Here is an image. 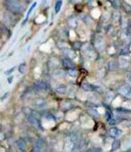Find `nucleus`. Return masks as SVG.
<instances>
[{
  "label": "nucleus",
  "mask_w": 131,
  "mask_h": 152,
  "mask_svg": "<svg viewBox=\"0 0 131 152\" xmlns=\"http://www.w3.org/2000/svg\"><path fill=\"white\" fill-rule=\"evenodd\" d=\"M5 6L9 12L15 15H21L25 10V6L20 0H6Z\"/></svg>",
  "instance_id": "obj_1"
},
{
  "label": "nucleus",
  "mask_w": 131,
  "mask_h": 152,
  "mask_svg": "<svg viewBox=\"0 0 131 152\" xmlns=\"http://www.w3.org/2000/svg\"><path fill=\"white\" fill-rule=\"evenodd\" d=\"M82 52L83 53L85 54V56L89 59L90 60H95L97 57V53H95V50L91 48V46L88 44V43H86V44H84L82 47Z\"/></svg>",
  "instance_id": "obj_2"
},
{
  "label": "nucleus",
  "mask_w": 131,
  "mask_h": 152,
  "mask_svg": "<svg viewBox=\"0 0 131 152\" xmlns=\"http://www.w3.org/2000/svg\"><path fill=\"white\" fill-rule=\"evenodd\" d=\"M117 92L126 99H131V87L128 84H124L121 85L117 89Z\"/></svg>",
  "instance_id": "obj_3"
},
{
  "label": "nucleus",
  "mask_w": 131,
  "mask_h": 152,
  "mask_svg": "<svg viewBox=\"0 0 131 152\" xmlns=\"http://www.w3.org/2000/svg\"><path fill=\"white\" fill-rule=\"evenodd\" d=\"M82 89L85 91H96L98 93H101L102 91V88L99 86H95L94 85L88 83V82H83L81 85Z\"/></svg>",
  "instance_id": "obj_4"
},
{
  "label": "nucleus",
  "mask_w": 131,
  "mask_h": 152,
  "mask_svg": "<svg viewBox=\"0 0 131 152\" xmlns=\"http://www.w3.org/2000/svg\"><path fill=\"white\" fill-rule=\"evenodd\" d=\"M76 142L71 137H68L65 140L64 143V149L66 152H73L76 148Z\"/></svg>",
  "instance_id": "obj_5"
},
{
  "label": "nucleus",
  "mask_w": 131,
  "mask_h": 152,
  "mask_svg": "<svg viewBox=\"0 0 131 152\" xmlns=\"http://www.w3.org/2000/svg\"><path fill=\"white\" fill-rule=\"evenodd\" d=\"M27 119H28V121L29 122L30 124L32 125L33 126H35V128L38 129H42L41 122L39 120L38 118L35 117V116H33V115H31V116H27Z\"/></svg>",
  "instance_id": "obj_6"
},
{
  "label": "nucleus",
  "mask_w": 131,
  "mask_h": 152,
  "mask_svg": "<svg viewBox=\"0 0 131 152\" xmlns=\"http://www.w3.org/2000/svg\"><path fill=\"white\" fill-rule=\"evenodd\" d=\"M63 66L65 68L66 70L72 69H76V64L73 62V59H69L68 57H64L62 59Z\"/></svg>",
  "instance_id": "obj_7"
},
{
  "label": "nucleus",
  "mask_w": 131,
  "mask_h": 152,
  "mask_svg": "<svg viewBox=\"0 0 131 152\" xmlns=\"http://www.w3.org/2000/svg\"><path fill=\"white\" fill-rule=\"evenodd\" d=\"M32 105L35 109H43L47 106V101L43 98H36L33 100Z\"/></svg>",
  "instance_id": "obj_8"
},
{
  "label": "nucleus",
  "mask_w": 131,
  "mask_h": 152,
  "mask_svg": "<svg viewBox=\"0 0 131 152\" xmlns=\"http://www.w3.org/2000/svg\"><path fill=\"white\" fill-rule=\"evenodd\" d=\"M105 39L101 35H98L95 37V49H97L99 51H102L104 49V47H105Z\"/></svg>",
  "instance_id": "obj_9"
},
{
  "label": "nucleus",
  "mask_w": 131,
  "mask_h": 152,
  "mask_svg": "<svg viewBox=\"0 0 131 152\" xmlns=\"http://www.w3.org/2000/svg\"><path fill=\"white\" fill-rule=\"evenodd\" d=\"M66 22H67V24L70 28H76L79 25V18L75 15H72L68 18Z\"/></svg>",
  "instance_id": "obj_10"
},
{
  "label": "nucleus",
  "mask_w": 131,
  "mask_h": 152,
  "mask_svg": "<svg viewBox=\"0 0 131 152\" xmlns=\"http://www.w3.org/2000/svg\"><path fill=\"white\" fill-rule=\"evenodd\" d=\"M122 135V131L117 127H111L109 129V135L112 138H119Z\"/></svg>",
  "instance_id": "obj_11"
},
{
  "label": "nucleus",
  "mask_w": 131,
  "mask_h": 152,
  "mask_svg": "<svg viewBox=\"0 0 131 152\" xmlns=\"http://www.w3.org/2000/svg\"><path fill=\"white\" fill-rule=\"evenodd\" d=\"M114 113H116L117 116L120 118H123L124 116H127V115H130L131 114V110L126 109V108H117L114 111Z\"/></svg>",
  "instance_id": "obj_12"
},
{
  "label": "nucleus",
  "mask_w": 131,
  "mask_h": 152,
  "mask_svg": "<svg viewBox=\"0 0 131 152\" xmlns=\"http://www.w3.org/2000/svg\"><path fill=\"white\" fill-rule=\"evenodd\" d=\"M118 65H119L120 68H121V69H127L130 66L129 59L127 58V56H121L119 57V59H118Z\"/></svg>",
  "instance_id": "obj_13"
},
{
  "label": "nucleus",
  "mask_w": 131,
  "mask_h": 152,
  "mask_svg": "<svg viewBox=\"0 0 131 152\" xmlns=\"http://www.w3.org/2000/svg\"><path fill=\"white\" fill-rule=\"evenodd\" d=\"M16 144H17V147L18 148V150L21 151V152L25 151L26 147H27V143H26V141L24 138H18L17 142H16Z\"/></svg>",
  "instance_id": "obj_14"
},
{
  "label": "nucleus",
  "mask_w": 131,
  "mask_h": 152,
  "mask_svg": "<svg viewBox=\"0 0 131 152\" xmlns=\"http://www.w3.org/2000/svg\"><path fill=\"white\" fill-rule=\"evenodd\" d=\"M80 19H81L82 21L85 23L87 25H89V24H92L93 22V19L91 18V16L85 14V13H82L79 16Z\"/></svg>",
  "instance_id": "obj_15"
},
{
  "label": "nucleus",
  "mask_w": 131,
  "mask_h": 152,
  "mask_svg": "<svg viewBox=\"0 0 131 152\" xmlns=\"http://www.w3.org/2000/svg\"><path fill=\"white\" fill-rule=\"evenodd\" d=\"M47 88V85L46 82L43 81H36L35 83V89L38 91H43Z\"/></svg>",
  "instance_id": "obj_16"
},
{
  "label": "nucleus",
  "mask_w": 131,
  "mask_h": 152,
  "mask_svg": "<svg viewBox=\"0 0 131 152\" xmlns=\"http://www.w3.org/2000/svg\"><path fill=\"white\" fill-rule=\"evenodd\" d=\"M63 53L66 56V57H68V58H69V59H74L76 57V52L70 48L66 49V50H63Z\"/></svg>",
  "instance_id": "obj_17"
},
{
  "label": "nucleus",
  "mask_w": 131,
  "mask_h": 152,
  "mask_svg": "<svg viewBox=\"0 0 131 152\" xmlns=\"http://www.w3.org/2000/svg\"><path fill=\"white\" fill-rule=\"evenodd\" d=\"M120 24H121V28H122L123 30H127L130 25L129 20H128L126 16L122 15L121 18Z\"/></svg>",
  "instance_id": "obj_18"
},
{
  "label": "nucleus",
  "mask_w": 131,
  "mask_h": 152,
  "mask_svg": "<svg viewBox=\"0 0 131 152\" xmlns=\"http://www.w3.org/2000/svg\"><path fill=\"white\" fill-rule=\"evenodd\" d=\"M66 91H67V88H66V85H64V84H60V85L57 87V88L55 89V91L57 94L61 95H63L66 93Z\"/></svg>",
  "instance_id": "obj_19"
},
{
  "label": "nucleus",
  "mask_w": 131,
  "mask_h": 152,
  "mask_svg": "<svg viewBox=\"0 0 131 152\" xmlns=\"http://www.w3.org/2000/svg\"><path fill=\"white\" fill-rule=\"evenodd\" d=\"M121 141L118 140V139H114L113 141L112 144H111V148H110V152H114L116 151H117L118 149L121 148Z\"/></svg>",
  "instance_id": "obj_20"
},
{
  "label": "nucleus",
  "mask_w": 131,
  "mask_h": 152,
  "mask_svg": "<svg viewBox=\"0 0 131 152\" xmlns=\"http://www.w3.org/2000/svg\"><path fill=\"white\" fill-rule=\"evenodd\" d=\"M73 103L71 102V101H69V100H66V101H64V102L63 103L61 108H62L63 110L64 111H69L73 108Z\"/></svg>",
  "instance_id": "obj_21"
},
{
  "label": "nucleus",
  "mask_w": 131,
  "mask_h": 152,
  "mask_svg": "<svg viewBox=\"0 0 131 152\" xmlns=\"http://www.w3.org/2000/svg\"><path fill=\"white\" fill-rule=\"evenodd\" d=\"M66 72L64 71V70H63V69H57V70H55L54 72V75L55 78H64L66 76Z\"/></svg>",
  "instance_id": "obj_22"
},
{
  "label": "nucleus",
  "mask_w": 131,
  "mask_h": 152,
  "mask_svg": "<svg viewBox=\"0 0 131 152\" xmlns=\"http://www.w3.org/2000/svg\"><path fill=\"white\" fill-rule=\"evenodd\" d=\"M130 44H126L120 50V55L123 56H126L130 53Z\"/></svg>",
  "instance_id": "obj_23"
},
{
  "label": "nucleus",
  "mask_w": 131,
  "mask_h": 152,
  "mask_svg": "<svg viewBox=\"0 0 131 152\" xmlns=\"http://www.w3.org/2000/svg\"><path fill=\"white\" fill-rule=\"evenodd\" d=\"M123 2V0H111V4L115 9H119L122 6Z\"/></svg>",
  "instance_id": "obj_24"
},
{
  "label": "nucleus",
  "mask_w": 131,
  "mask_h": 152,
  "mask_svg": "<svg viewBox=\"0 0 131 152\" xmlns=\"http://www.w3.org/2000/svg\"><path fill=\"white\" fill-rule=\"evenodd\" d=\"M43 117L46 120H47V121H51V122L56 121L55 116H54L52 113H45L44 115L43 116Z\"/></svg>",
  "instance_id": "obj_25"
},
{
  "label": "nucleus",
  "mask_w": 131,
  "mask_h": 152,
  "mask_svg": "<svg viewBox=\"0 0 131 152\" xmlns=\"http://www.w3.org/2000/svg\"><path fill=\"white\" fill-rule=\"evenodd\" d=\"M110 18H111V15H110L109 12H104L103 14H102V22H103V23L108 22L109 20L110 19Z\"/></svg>",
  "instance_id": "obj_26"
},
{
  "label": "nucleus",
  "mask_w": 131,
  "mask_h": 152,
  "mask_svg": "<svg viewBox=\"0 0 131 152\" xmlns=\"http://www.w3.org/2000/svg\"><path fill=\"white\" fill-rule=\"evenodd\" d=\"M66 74L69 76V77H72V78H76L78 75V72L76 69H69L66 71Z\"/></svg>",
  "instance_id": "obj_27"
},
{
  "label": "nucleus",
  "mask_w": 131,
  "mask_h": 152,
  "mask_svg": "<svg viewBox=\"0 0 131 152\" xmlns=\"http://www.w3.org/2000/svg\"><path fill=\"white\" fill-rule=\"evenodd\" d=\"M88 113L90 114V116H92V117L98 118V117H99V116H100V114H99V113L98 112V110H97L96 109H93V108H91V109L88 110Z\"/></svg>",
  "instance_id": "obj_28"
},
{
  "label": "nucleus",
  "mask_w": 131,
  "mask_h": 152,
  "mask_svg": "<svg viewBox=\"0 0 131 152\" xmlns=\"http://www.w3.org/2000/svg\"><path fill=\"white\" fill-rule=\"evenodd\" d=\"M122 7L123 9H124V12H126V13H127V14H131V5H129L128 3H127V2H125L124 1V2H123V5H122Z\"/></svg>",
  "instance_id": "obj_29"
},
{
  "label": "nucleus",
  "mask_w": 131,
  "mask_h": 152,
  "mask_svg": "<svg viewBox=\"0 0 131 152\" xmlns=\"http://www.w3.org/2000/svg\"><path fill=\"white\" fill-rule=\"evenodd\" d=\"M22 111L23 113H24V115L27 116H31V115H32L33 114V113H34V111L32 110V109H31L29 107H24L22 108Z\"/></svg>",
  "instance_id": "obj_30"
},
{
  "label": "nucleus",
  "mask_w": 131,
  "mask_h": 152,
  "mask_svg": "<svg viewBox=\"0 0 131 152\" xmlns=\"http://www.w3.org/2000/svg\"><path fill=\"white\" fill-rule=\"evenodd\" d=\"M57 46H58V47L61 50H66V49H68V48H70L69 47V46L68 45L67 43H66V42H63V41H60L58 43V44H57Z\"/></svg>",
  "instance_id": "obj_31"
},
{
  "label": "nucleus",
  "mask_w": 131,
  "mask_h": 152,
  "mask_svg": "<svg viewBox=\"0 0 131 152\" xmlns=\"http://www.w3.org/2000/svg\"><path fill=\"white\" fill-rule=\"evenodd\" d=\"M36 5H37V2H34V3H33L32 5H31V7H30L29 10H28V13H27V15H26V18H25V20H24V22L22 24V25H23V24H24V23H25L26 21H27V20H28V17H29L30 15L31 14V12H32V11L34 10V9H35V8L36 7Z\"/></svg>",
  "instance_id": "obj_32"
},
{
  "label": "nucleus",
  "mask_w": 131,
  "mask_h": 152,
  "mask_svg": "<svg viewBox=\"0 0 131 152\" xmlns=\"http://www.w3.org/2000/svg\"><path fill=\"white\" fill-rule=\"evenodd\" d=\"M112 18H113V20H114L115 22H120L121 15L119 12H117V11H116V12H114V13H113Z\"/></svg>",
  "instance_id": "obj_33"
},
{
  "label": "nucleus",
  "mask_w": 131,
  "mask_h": 152,
  "mask_svg": "<svg viewBox=\"0 0 131 152\" xmlns=\"http://www.w3.org/2000/svg\"><path fill=\"white\" fill-rule=\"evenodd\" d=\"M62 5H63L62 0H59V1H57V3H56V5H55V8H54L56 13H58V12H60L61 8H62Z\"/></svg>",
  "instance_id": "obj_34"
},
{
  "label": "nucleus",
  "mask_w": 131,
  "mask_h": 152,
  "mask_svg": "<svg viewBox=\"0 0 131 152\" xmlns=\"http://www.w3.org/2000/svg\"><path fill=\"white\" fill-rule=\"evenodd\" d=\"M44 144H45V142L44 140H43V138H38V140H37L36 143H35V145L36 146H38V147L40 148H43V147L44 146Z\"/></svg>",
  "instance_id": "obj_35"
},
{
  "label": "nucleus",
  "mask_w": 131,
  "mask_h": 152,
  "mask_svg": "<svg viewBox=\"0 0 131 152\" xmlns=\"http://www.w3.org/2000/svg\"><path fill=\"white\" fill-rule=\"evenodd\" d=\"M114 94L113 93L112 91H109L106 94V98H107V100H109V102L112 101L114 100Z\"/></svg>",
  "instance_id": "obj_36"
},
{
  "label": "nucleus",
  "mask_w": 131,
  "mask_h": 152,
  "mask_svg": "<svg viewBox=\"0 0 131 152\" xmlns=\"http://www.w3.org/2000/svg\"><path fill=\"white\" fill-rule=\"evenodd\" d=\"M26 69H27V66H26L25 63H22L18 67V71L21 74H24L26 72Z\"/></svg>",
  "instance_id": "obj_37"
},
{
  "label": "nucleus",
  "mask_w": 131,
  "mask_h": 152,
  "mask_svg": "<svg viewBox=\"0 0 131 152\" xmlns=\"http://www.w3.org/2000/svg\"><path fill=\"white\" fill-rule=\"evenodd\" d=\"M85 152H102V148H88V150H86Z\"/></svg>",
  "instance_id": "obj_38"
},
{
  "label": "nucleus",
  "mask_w": 131,
  "mask_h": 152,
  "mask_svg": "<svg viewBox=\"0 0 131 152\" xmlns=\"http://www.w3.org/2000/svg\"><path fill=\"white\" fill-rule=\"evenodd\" d=\"M107 66H108L109 70L112 71V70L115 69V62H114V60H110V62H108V65H107Z\"/></svg>",
  "instance_id": "obj_39"
},
{
  "label": "nucleus",
  "mask_w": 131,
  "mask_h": 152,
  "mask_svg": "<svg viewBox=\"0 0 131 152\" xmlns=\"http://www.w3.org/2000/svg\"><path fill=\"white\" fill-rule=\"evenodd\" d=\"M82 44L80 42L76 41L73 43V48H74L75 50H80V49L82 48Z\"/></svg>",
  "instance_id": "obj_40"
},
{
  "label": "nucleus",
  "mask_w": 131,
  "mask_h": 152,
  "mask_svg": "<svg viewBox=\"0 0 131 152\" xmlns=\"http://www.w3.org/2000/svg\"><path fill=\"white\" fill-rule=\"evenodd\" d=\"M15 66H14V67H12V69H8L7 71H5L4 73H5V74L6 75H11L12 72H13L15 71Z\"/></svg>",
  "instance_id": "obj_41"
},
{
  "label": "nucleus",
  "mask_w": 131,
  "mask_h": 152,
  "mask_svg": "<svg viewBox=\"0 0 131 152\" xmlns=\"http://www.w3.org/2000/svg\"><path fill=\"white\" fill-rule=\"evenodd\" d=\"M85 145H86V143L85 141H81V142H79V147L80 149H82L85 147Z\"/></svg>",
  "instance_id": "obj_42"
},
{
  "label": "nucleus",
  "mask_w": 131,
  "mask_h": 152,
  "mask_svg": "<svg viewBox=\"0 0 131 152\" xmlns=\"http://www.w3.org/2000/svg\"><path fill=\"white\" fill-rule=\"evenodd\" d=\"M82 2V0H70V2L71 3H73V5H79L81 2Z\"/></svg>",
  "instance_id": "obj_43"
},
{
  "label": "nucleus",
  "mask_w": 131,
  "mask_h": 152,
  "mask_svg": "<svg viewBox=\"0 0 131 152\" xmlns=\"http://www.w3.org/2000/svg\"><path fill=\"white\" fill-rule=\"evenodd\" d=\"M32 152H41V148L36 146V145H35V147H34V148L32 150Z\"/></svg>",
  "instance_id": "obj_44"
},
{
  "label": "nucleus",
  "mask_w": 131,
  "mask_h": 152,
  "mask_svg": "<svg viewBox=\"0 0 131 152\" xmlns=\"http://www.w3.org/2000/svg\"><path fill=\"white\" fill-rule=\"evenodd\" d=\"M127 149H130L131 148V138H130L129 140H127V142H126V145H125Z\"/></svg>",
  "instance_id": "obj_45"
},
{
  "label": "nucleus",
  "mask_w": 131,
  "mask_h": 152,
  "mask_svg": "<svg viewBox=\"0 0 131 152\" xmlns=\"http://www.w3.org/2000/svg\"><path fill=\"white\" fill-rule=\"evenodd\" d=\"M13 78H14V77H13V76H9V78H8V83L9 84H11V83H12V81H13Z\"/></svg>",
  "instance_id": "obj_46"
},
{
  "label": "nucleus",
  "mask_w": 131,
  "mask_h": 152,
  "mask_svg": "<svg viewBox=\"0 0 131 152\" xmlns=\"http://www.w3.org/2000/svg\"><path fill=\"white\" fill-rule=\"evenodd\" d=\"M8 96H9V92H7V93L5 94V95H4V96H2V98H1V100H2H2H5V98H6V97H7Z\"/></svg>",
  "instance_id": "obj_47"
},
{
  "label": "nucleus",
  "mask_w": 131,
  "mask_h": 152,
  "mask_svg": "<svg viewBox=\"0 0 131 152\" xmlns=\"http://www.w3.org/2000/svg\"><path fill=\"white\" fill-rule=\"evenodd\" d=\"M127 79L129 80V81L130 82V84H131V72H129L127 74Z\"/></svg>",
  "instance_id": "obj_48"
},
{
  "label": "nucleus",
  "mask_w": 131,
  "mask_h": 152,
  "mask_svg": "<svg viewBox=\"0 0 131 152\" xmlns=\"http://www.w3.org/2000/svg\"><path fill=\"white\" fill-rule=\"evenodd\" d=\"M86 1H87V2L89 4V5H91V4H92V2H93V0H86Z\"/></svg>",
  "instance_id": "obj_49"
},
{
  "label": "nucleus",
  "mask_w": 131,
  "mask_h": 152,
  "mask_svg": "<svg viewBox=\"0 0 131 152\" xmlns=\"http://www.w3.org/2000/svg\"><path fill=\"white\" fill-rule=\"evenodd\" d=\"M122 152H131V148L130 149H127V150L124 151Z\"/></svg>",
  "instance_id": "obj_50"
},
{
  "label": "nucleus",
  "mask_w": 131,
  "mask_h": 152,
  "mask_svg": "<svg viewBox=\"0 0 131 152\" xmlns=\"http://www.w3.org/2000/svg\"><path fill=\"white\" fill-rule=\"evenodd\" d=\"M24 1H25V2H31V0H24Z\"/></svg>",
  "instance_id": "obj_51"
}]
</instances>
